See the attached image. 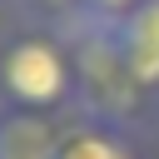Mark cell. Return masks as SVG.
Returning a JSON list of instances; mask_svg holds the SVG:
<instances>
[{
  "instance_id": "1",
  "label": "cell",
  "mask_w": 159,
  "mask_h": 159,
  "mask_svg": "<svg viewBox=\"0 0 159 159\" xmlns=\"http://www.w3.org/2000/svg\"><path fill=\"white\" fill-rule=\"evenodd\" d=\"M75 60V114L119 124V129H144L159 114V99L129 75V65L119 60V50L109 45L104 25L94 20H75L70 30H60Z\"/></svg>"
},
{
  "instance_id": "2",
  "label": "cell",
  "mask_w": 159,
  "mask_h": 159,
  "mask_svg": "<svg viewBox=\"0 0 159 159\" xmlns=\"http://www.w3.org/2000/svg\"><path fill=\"white\" fill-rule=\"evenodd\" d=\"M0 104L65 114L75 109V60L60 30L20 25L0 40Z\"/></svg>"
},
{
  "instance_id": "3",
  "label": "cell",
  "mask_w": 159,
  "mask_h": 159,
  "mask_svg": "<svg viewBox=\"0 0 159 159\" xmlns=\"http://www.w3.org/2000/svg\"><path fill=\"white\" fill-rule=\"evenodd\" d=\"M104 35L119 50V60L129 65V75L159 99V0H139L129 15H119L114 25H104Z\"/></svg>"
},
{
  "instance_id": "4",
  "label": "cell",
  "mask_w": 159,
  "mask_h": 159,
  "mask_svg": "<svg viewBox=\"0 0 159 159\" xmlns=\"http://www.w3.org/2000/svg\"><path fill=\"white\" fill-rule=\"evenodd\" d=\"M60 139H65L60 114L0 104V159H60Z\"/></svg>"
},
{
  "instance_id": "5",
  "label": "cell",
  "mask_w": 159,
  "mask_h": 159,
  "mask_svg": "<svg viewBox=\"0 0 159 159\" xmlns=\"http://www.w3.org/2000/svg\"><path fill=\"white\" fill-rule=\"evenodd\" d=\"M60 159H139V144H134V129H119V124H104L89 114H70Z\"/></svg>"
},
{
  "instance_id": "6",
  "label": "cell",
  "mask_w": 159,
  "mask_h": 159,
  "mask_svg": "<svg viewBox=\"0 0 159 159\" xmlns=\"http://www.w3.org/2000/svg\"><path fill=\"white\" fill-rule=\"evenodd\" d=\"M25 10L30 25H45V30H70L75 20H84V0H15Z\"/></svg>"
},
{
  "instance_id": "7",
  "label": "cell",
  "mask_w": 159,
  "mask_h": 159,
  "mask_svg": "<svg viewBox=\"0 0 159 159\" xmlns=\"http://www.w3.org/2000/svg\"><path fill=\"white\" fill-rule=\"evenodd\" d=\"M139 0H84V20H99V25H114L119 15H129Z\"/></svg>"
}]
</instances>
